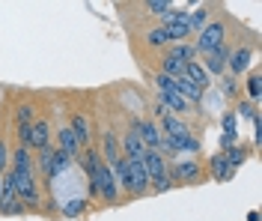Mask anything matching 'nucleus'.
<instances>
[{
  "instance_id": "f257e3e1",
  "label": "nucleus",
  "mask_w": 262,
  "mask_h": 221,
  "mask_svg": "<svg viewBox=\"0 0 262 221\" xmlns=\"http://www.w3.org/2000/svg\"><path fill=\"white\" fill-rule=\"evenodd\" d=\"M90 194L93 197H101L104 204H116L119 200V186H116L114 173H111V168L101 162L96 168V173L90 176Z\"/></svg>"
},
{
  "instance_id": "f03ea898",
  "label": "nucleus",
  "mask_w": 262,
  "mask_h": 221,
  "mask_svg": "<svg viewBox=\"0 0 262 221\" xmlns=\"http://www.w3.org/2000/svg\"><path fill=\"white\" fill-rule=\"evenodd\" d=\"M9 179H12L15 197L24 204V209L39 204V183H36V173L33 170H9Z\"/></svg>"
},
{
  "instance_id": "7ed1b4c3",
  "label": "nucleus",
  "mask_w": 262,
  "mask_h": 221,
  "mask_svg": "<svg viewBox=\"0 0 262 221\" xmlns=\"http://www.w3.org/2000/svg\"><path fill=\"white\" fill-rule=\"evenodd\" d=\"M221 45H227V24H224V21H209V24L196 33V42H194L196 54L200 51L212 54V51H217Z\"/></svg>"
},
{
  "instance_id": "20e7f679",
  "label": "nucleus",
  "mask_w": 262,
  "mask_h": 221,
  "mask_svg": "<svg viewBox=\"0 0 262 221\" xmlns=\"http://www.w3.org/2000/svg\"><path fill=\"white\" fill-rule=\"evenodd\" d=\"M134 135L140 137L143 144H146V150H158L161 147V129H158V123H152V119H131V129Z\"/></svg>"
},
{
  "instance_id": "39448f33",
  "label": "nucleus",
  "mask_w": 262,
  "mask_h": 221,
  "mask_svg": "<svg viewBox=\"0 0 262 221\" xmlns=\"http://www.w3.org/2000/svg\"><path fill=\"white\" fill-rule=\"evenodd\" d=\"M250 60H253V48L250 45H238V48H232L227 57V72L232 78H238L242 72L250 69Z\"/></svg>"
},
{
  "instance_id": "423d86ee",
  "label": "nucleus",
  "mask_w": 262,
  "mask_h": 221,
  "mask_svg": "<svg viewBox=\"0 0 262 221\" xmlns=\"http://www.w3.org/2000/svg\"><path fill=\"white\" fill-rule=\"evenodd\" d=\"M200 173H203V168L196 165L194 158H185V162H176L173 168L167 170V179H170V183H173V179H176V183H196Z\"/></svg>"
},
{
  "instance_id": "0eeeda50",
  "label": "nucleus",
  "mask_w": 262,
  "mask_h": 221,
  "mask_svg": "<svg viewBox=\"0 0 262 221\" xmlns=\"http://www.w3.org/2000/svg\"><path fill=\"white\" fill-rule=\"evenodd\" d=\"M98 155H101V162L111 168L116 158L122 155V147H119V135H116L114 129H104L101 132V150H98Z\"/></svg>"
},
{
  "instance_id": "6e6552de",
  "label": "nucleus",
  "mask_w": 262,
  "mask_h": 221,
  "mask_svg": "<svg viewBox=\"0 0 262 221\" xmlns=\"http://www.w3.org/2000/svg\"><path fill=\"white\" fill-rule=\"evenodd\" d=\"M69 129L75 132V137H78V144H81V150H86V147H90V140H93V126H90V119H86V114H81V111H75V114L69 117Z\"/></svg>"
},
{
  "instance_id": "1a4fd4ad",
  "label": "nucleus",
  "mask_w": 262,
  "mask_h": 221,
  "mask_svg": "<svg viewBox=\"0 0 262 221\" xmlns=\"http://www.w3.org/2000/svg\"><path fill=\"white\" fill-rule=\"evenodd\" d=\"M57 150H60L63 155H69L72 162L81 158V144H78V137H75V132H72L69 126L57 129Z\"/></svg>"
},
{
  "instance_id": "9d476101",
  "label": "nucleus",
  "mask_w": 262,
  "mask_h": 221,
  "mask_svg": "<svg viewBox=\"0 0 262 221\" xmlns=\"http://www.w3.org/2000/svg\"><path fill=\"white\" fill-rule=\"evenodd\" d=\"M119 147H122V155L128 162H143V155H146V144L134 135V132H125V135L119 137Z\"/></svg>"
},
{
  "instance_id": "9b49d317",
  "label": "nucleus",
  "mask_w": 262,
  "mask_h": 221,
  "mask_svg": "<svg viewBox=\"0 0 262 221\" xmlns=\"http://www.w3.org/2000/svg\"><path fill=\"white\" fill-rule=\"evenodd\" d=\"M227 57H229V48L227 45H221L217 51L212 54H206V60H203V69H206V75L212 78V75H227Z\"/></svg>"
},
{
  "instance_id": "f8f14e48",
  "label": "nucleus",
  "mask_w": 262,
  "mask_h": 221,
  "mask_svg": "<svg viewBox=\"0 0 262 221\" xmlns=\"http://www.w3.org/2000/svg\"><path fill=\"white\" fill-rule=\"evenodd\" d=\"M51 147V119H36L33 123V137H30V153L36 150H48Z\"/></svg>"
},
{
  "instance_id": "ddd939ff",
  "label": "nucleus",
  "mask_w": 262,
  "mask_h": 221,
  "mask_svg": "<svg viewBox=\"0 0 262 221\" xmlns=\"http://www.w3.org/2000/svg\"><path fill=\"white\" fill-rule=\"evenodd\" d=\"M209 170H212V176L217 179V183H227V179H232V176H235V168H229V162L224 158V153H221V150L209 158Z\"/></svg>"
},
{
  "instance_id": "4468645a",
  "label": "nucleus",
  "mask_w": 262,
  "mask_h": 221,
  "mask_svg": "<svg viewBox=\"0 0 262 221\" xmlns=\"http://www.w3.org/2000/svg\"><path fill=\"white\" fill-rule=\"evenodd\" d=\"M167 54H170V57H176V60L185 63V66H188V63H196V57H200L191 42H173V45H167Z\"/></svg>"
},
{
  "instance_id": "2eb2a0df",
  "label": "nucleus",
  "mask_w": 262,
  "mask_h": 221,
  "mask_svg": "<svg viewBox=\"0 0 262 221\" xmlns=\"http://www.w3.org/2000/svg\"><path fill=\"white\" fill-rule=\"evenodd\" d=\"M9 170H33V153L27 147H15L9 153Z\"/></svg>"
},
{
  "instance_id": "dca6fc26",
  "label": "nucleus",
  "mask_w": 262,
  "mask_h": 221,
  "mask_svg": "<svg viewBox=\"0 0 262 221\" xmlns=\"http://www.w3.org/2000/svg\"><path fill=\"white\" fill-rule=\"evenodd\" d=\"M209 21H212V6H200V9H194V12L188 15V30H191V33H200Z\"/></svg>"
},
{
  "instance_id": "f3484780",
  "label": "nucleus",
  "mask_w": 262,
  "mask_h": 221,
  "mask_svg": "<svg viewBox=\"0 0 262 221\" xmlns=\"http://www.w3.org/2000/svg\"><path fill=\"white\" fill-rule=\"evenodd\" d=\"M81 168H83V173L86 176H93L96 173V168L101 165V155H98V147H86V150H81Z\"/></svg>"
},
{
  "instance_id": "a211bd4d",
  "label": "nucleus",
  "mask_w": 262,
  "mask_h": 221,
  "mask_svg": "<svg viewBox=\"0 0 262 221\" xmlns=\"http://www.w3.org/2000/svg\"><path fill=\"white\" fill-rule=\"evenodd\" d=\"M182 75H185V78H188L191 84H196L200 90H206V87H209V75H206V69L200 66V63H188Z\"/></svg>"
},
{
  "instance_id": "6ab92c4d",
  "label": "nucleus",
  "mask_w": 262,
  "mask_h": 221,
  "mask_svg": "<svg viewBox=\"0 0 262 221\" xmlns=\"http://www.w3.org/2000/svg\"><path fill=\"white\" fill-rule=\"evenodd\" d=\"M224 153V158L229 162V168H242L245 165V158H247V147H242V144H232V147H227V150H221Z\"/></svg>"
},
{
  "instance_id": "aec40b11",
  "label": "nucleus",
  "mask_w": 262,
  "mask_h": 221,
  "mask_svg": "<svg viewBox=\"0 0 262 221\" xmlns=\"http://www.w3.org/2000/svg\"><path fill=\"white\" fill-rule=\"evenodd\" d=\"M146 45H152V48H167V45H173V39L167 33V27H152V30H146Z\"/></svg>"
},
{
  "instance_id": "412c9836",
  "label": "nucleus",
  "mask_w": 262,
  "mask_h": 221,
  "mask_svg": "<svg viewBox=\"0 0 262 221\" xmlns=\"http://www.w3.org/2000/svg\"><path fill=\"white\" fill-rule=\"evenodd\" d=\"M182 72H185V63H179L176 57H170V54L164 51V57H161V75H170V78H182Z\"/></svg>"
},
{
  "instance_id": "4be33fe9",
  "label": "nucleus",
  "mask_w": 262,
  "mask_h": 221,
  "mask_svg": "<svg viewBox=\"0 0 262 221\" xmlns=\"http://www.w3.org/2000/svg\"><path fill=\"white\" fill-rule=\"evenodd\" d=\"M69 165H72V158H69V155H63L57 147H54V150H51V179H57V176L69 168Z\"/></svg>"
},
{
  "instance_id": "5701e85b",
  "label": "nucleus",
  "mask_w": 262,
  "mask_h": 221,
  "mask_svg": "<svg viewBox=\"0 0 262 221\" xmlns=\"http://www.w3.org/2000/svg\"><path fill=\"white\" fill-rule=\"evenodd\" d=\"M36 123V108L30 102H21L15 108V126H33Z\"/></svg>"
},
{
  "instance_id": "b1692460",
  "label": "nucleus",
  "mask_w": 262,
  "mask_h": 221,
  "mask_svg": "<svg viewBox=\"0 0 262 221\" xmlns=\"http://www.w3.org/2000/svg\"><path fill=\"white\" fill-rule=\"evenodd\" d=\"M143 12H146V15H167V12H170V3H167V0H146V3H143Z\"/></svg>"
},
{
  "instance_id": "393cba45",
  "label": "nucleus",
  "mask_w": 262,
  "mask_h": 221,
  "mask_svg": "<svg viewBox=\"0 0 262 221\" xmlns=\"http://www.w3.org/2000/svg\"><path fill=\"white\" fill-rule=\"evenodd\" d=\"M152 81H155V90H158V93H170V90H176V78H170V75H161V72H158Z\"/></svg>"
},
{
  "instance_id": "a878e982",
  "label": "nucleus",
  "mask_w": 262,
  "mask_h": 221,
  "mask_svg": "<svg viewBox=\"0 0 262 221\" xmlns=\"http://www.w3.org/2000/svg\"><path fill=\"white\" fill-rule=\"evenodd\" d=\"M247 93H250V99H259L262 96V78L256 75V72L247 78Z\"/></svg>"
},
{
  "instance_id": "bb28decb",
  "label": "nucleus",
  "mask_w": 262,
  "mask_h": 221,
  "mask_svg": "<svg viewBox=\"0 0 262 221\" xmlns=\"http://www.w3.org/2000/svg\"><path fill=\"white\" fill-rule=\"evenodd\" d=\"M15 135H18V147H27V150H30L33 126H15Z\"/></svg>"
},
{
  "instance_id": "cd10ccee",
  "label": "nucleus",
  "mask_w": 262,
  "mask_h": 221,
  "mask_svg": "<svg viewBox=\"0 0 262 221\" xmlns=\"http://www.w3.org/2000/svg\"><path fill=\"white\" fill-rule=\"evenodd\" d=\"M232 114H235V117H245V119H253V117H256V105H250V102H238Z\"/></svg>"
},
{
  "instance_id": "c85d7f7f",
  "label": "nucleus",
  "mask_w": 262,
  "mask_h": 221,
  "mask_svg": "<svg viewBox=\"0 0 262 221\" xmlns=\"http://www.w3.org/2000/svg\"><path fill=\"white\" fill-rule=\"evenodd\" d=\"M83 209H86V200H69V204L63 206V215L72 218V215H81Z\"/></svg>"
},
{
  "instance_id": "c756f323",
  "label": "nucleus",
  "mask_w": 262,
  "mask_h": 221,
  "mask_svg": "<svg viewBox=\"0 0 262 221\" xmlns=\"http://www.w3.org/2000/svg\"><path fill=\"white\" fill-rule=\"evenodd\" d=\"M0 173H9V144L0 137Z\"/></svg>"
},
{
  "instance_id": "7c9ffc66",
  "label": "nucleus",
  "mask_w": 262,
  "mask_h": 221,
  "mask_svg": "<svg viewBox=\"0 0 262 221\" xmlns=\"http://www.w3.org/2000/svg\"><path fill=\"white\" fill-rule=\"evenodd\" d=\"M221 90H224V96H235V93H238V78L227 75V78H224V84H221Z\"/></svg>"
}]
</instances>
